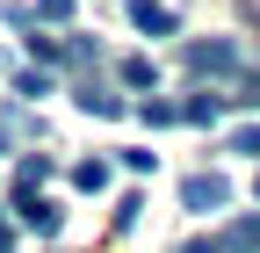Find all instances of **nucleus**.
Returning a JSON list of instances; mask_svg holds the SVG:
<instances>
[{"mask_svg": "<svg viewBox=\"0 0 260 253\" xmlns=\"http://www.w3.org/2000/svg\"><path fill=\"white\" fill-rule=\"evenodd\" d=\"M181 196H188V210H224V203H232V181H224V174H188V188H181Z\"/></svg>", "mask_w": 260, "mask_h": 253, "instance_id": "f257e3e1", "label": "nucleus"}, {"mask_svg": "<svg viewBox=\"0 0 260 253\" xmlns=\"http://www.w3.org/2000/svg\"><path fill=\"white\" fill-rule=\"evenodd\" d=\"M188 73H239V44H188Z\"/></svg>", "mask_w": 260, "mask_h": 253, "instance_id": "f03ea898", "label": "nucleus"}, {"mask_svg": "<svg viewBox=\"0 0 260 253\" xmlns=\"http://www.w3.org/2000/svg\"><path fill=\"white\" fill-rule=\"evenodd\" d=\"M130 22L152 37H174V8H159V0H130Z\"/></svg>", "mask_w": 260, "mask_h": 253, "instance_id": "7ed1b4c3", "label": "nucleus"}, {"mask_svg": "<svg viewBox=\"0 0 260 253\" xmlns=\"http://www.w3.org/2000/svg\"><path fill=\"white\" fill-rule=\"evenodd\" d=\"M80 109H87V116H123V102H116L102 80H80Z\"/></svg>", "mask_w": 260, "mask_h": 253, "instance_id": "20e7f679", "label": "nucleus"}, {"mask_svg": "<svg viewBox=\"0 0 260 253\" xmlns=\"http://www.w3.org/2000/svg\"><path fill=\"white\" fill-rule=\"evenodd\" d=\"M44 181H51V160H22V167H15V196L29 203V196H37Z\"/></svg>", "mask_w": 260, "mask_h": 253, "instance_id": "39448f33", "label": "nucleus"}, {"mask_svg": "<svg viewBox=\"0 0 260 253\" xmlns=\"http://www.w3.org/2000/svg\"><path fill=\"white\" fill-rule=\"evenodd\" d=\"M22 225H37V232L51 239V232H58V210H51L44 196H29V203H22Z\"/></svg>", "mask_w": 260, "mask_h": 253, "instance_id": "423d86ee", "label": "nucleus"}, {"mask_svg": "<svg viewBox=\"0 0 260 253\" xmlns=\"http://www.w3.org/2000/svg\"><path fill=\"white\" fill-rule=\"evenodd\" d=\"M224 246H232V253H260V217H239V225H232V239H224Z\"/></svg>", "mask_w": 260, "mask_h": 253, "instance_id": "0eeeda50", "label": "nucleus"}, {"mask_svg": "<svg viewBox=\"0 0 260 253\" xmlns=\"http://www.w3.org/2000/svg\"><path fill=\"white\" fill-rule=\"evenodd\" d=\"M73 188H87V196L109 188V167H102V160H80V167H73Z\"/></svg>", "mask_w": 260, "mask_h": 253, "instance_id": "6e6552de", "label": "nucleus"}, {"mask_svg": "<svg viewBox=\"0 0 260 253\" xmlns=\"http://www.w3.org/2000/svg\"><path fill=\"white\" fill-rule=\"evenodd\" d=\"M217 109H224L217 94H195V102H181V116H188V123H217Z\"/></svg>", "mask_w": 260, "mask_h": 253, "instance_id": "1a4fd4ad", "label": "nucleus"}, {"mask_svg": "<svg viewBox=\"0 0 260 253\" xmlns=\"http://www.w3.org/2000/svg\"><path fill=\"white\" fill-rule=\"evenodd\" d=\"M123 80L130 87H152V58H123Z\"/></svg>", "mask_w": 260, "mask_h": 253, "instance_id": "9d476101", "label": "nucleus"}, {"mask_svg": "<svg viewBox=\"0 0 260 253\" xmlns=\"http://www.w3.org/2000/svg\"><path fill=\"white\" fill-rule=\"evenodd\" d=\"M37 15H44V22H65V15H73V0H37Z\"/></svg>", "mask_w": 260, "mask_h": 253, "instance_id": "9b49d317", "label": "nucleus"}, {"mask_svg": "<svg viewBox=\"0 0 260 253\" xmlns=\"http://www.w3.org/2000/svg\"><path fill=\"white\" fill-rule=\"evenodd\" d=\"M232 152H246V160H260V131H239V138H232Z\"/></svg>", "mask_w": 260, "mask_h": 253, "instance_id": "f8f14e48", "label": "nucleus"}, {"mask_svg": "<svg viewBox=\"0 0 260 253\" xmlns=\"http://www.w3.org/2000/svg\"><path fill=\"white\" fill-rule=\"evenodd\" d=\"M181 253H232V246H217V239H188Z\"/></svg>", "mask_w": 260, "mask_h": 253, "instance_id": "ddd939ff", "label": "nucleus"}, {"mask_svg": "<svg viewBox=\"0 0 260 253\" xmlns=\"http://www.w3.org/2000/svg\"><path fill=\"white\" fill-rule=\"evenodd\" d=\"M239 102H253V109H260V80H253V87H246V94H239Z\"/></svg>", "mask_w": 260, "mask_h": 253, "instance_id": "4468645a", "label": "nucleus"}, {"mask_svg": "<svg viewBox=\"0 0 260 253\" xmlns=\"http://www.w3.org/2000/svg\"><path fill=\"white\" fill-rule=\"evenodd\" d=\"M0 253H8V225H0Z\"/></svg>", "mask_w": 260, "mask_h": 253, "instance_id": "2eb2a0df", "label": "nucleus"}, {"mask_svg": "<svg viewBox=\"0 0 260 253\" xmlns=\"http://www.w3.org/2000/svg\"><path fill=\"white\" fill-rule=\"evenodd\" d=\"M0 145H8V131H0Z\"/></svg>", "mask_w": 260, "mask_h": 253, "instance_id": "dca6fc26", "label": "nucleus"}]
</instances>
